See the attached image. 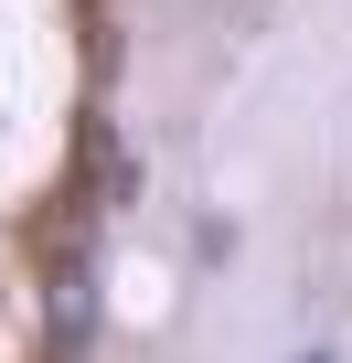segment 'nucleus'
Returning a JSON list of instances; mask_svg holds the SVG:
<instances>
[{"label": "nucleus", "mask_w": 352, "mask_h": 363, "mask_svg": "<svg viewBox=\"0 0 352 363\" xmlns=\"http://www.w3.org/2000/svg\"><path fill=\"white\" fill-rule=\"evenodd\" d=\"M96 193H118V203L139 193V160H128V150H96Z\"/></svg>", "instance_id": "nucleus-1"}]
</instances>
